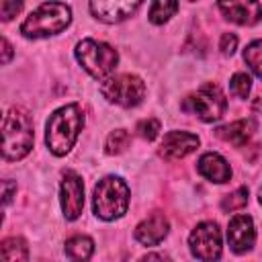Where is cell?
I'll list each match as a JSON object with an SVG mask.
<instances>
[{
    "label": "cell",
    "instance_id": "1",
    "mask_svg": "<svg viewBox=\"0 0 262 262\" xmlns=\"http://www.w3.org/2000/svg\"><path fill=\"white\" fill-rule=\"evenodd\" d=\"M82 125H84V113L80 104L72 102L57 108L49 117L47 131H45V143L49 151L55 156H66L74 147L82 131Z\"/></svg>",
    "mask_w": 262,
    "mask_h": 262
},
{
    "label": "cell",
    "instance_id": "2",
    "mask_svg": "<svg viewBox=\"0 0 262 262\" xmlns=\"http://www.w3.org/2000/svg\"><path fill=\"white\" fill-rule=\"evenodd\" d=\"M33 119L25 108H10L4 115V143L2 154L4 160H20L33 147Z\"/></svg>",
    "mask_w": 262,
    "mask_h": 262
},
{
    "label": "cell",
    "instance_id": "3",
    "mask_svg": "<svg viewBox=\"0 0 262 262\" xmlns=\"http://www.w3.org/2000/svg\"><path fill=\"white\" fill-rule=\"evenodd\" d=\"M72 20V10L63 2H43L20 25V33L27 39H41L61 33Z\"/></svg>",
    "mask_w": 262,
    "mask_h": 262
},
{
    "label": "cell",
    "instance_id": "4",
    "mask_svg": "<svg viewBox=\"0 0 262 262\" xmlns=\"http://www.w3.org/2000/svg\"><path fill=\"white\" fill-rule=\"evenodd\" d=\"M92 207L100 219L113 221L123 217L129 207V186L117 176H104L94 186Z\"/></svg>",
    "mask_w": 262,
    "mask_h": 262
},
{
    "label": "cell",
    "instance_id": "5",
    "mask_svg": "<svg viewBox=\"0 0 262 262\" xmlns=\"http://www.w3.org/2000/svg\"><path fill=\"white\" fill-rule=\"evenodd\" d=\"M76 57L80 66L92 76V78H104L108 76L119 61L117 49L111 45L96 41V39H84L76 45Z\"/></svg>",
    "mask_w": 262,
    "mask_h": 262
},
{
    "label": "cell",
    "instance_id": "6",
    "mask_svg": "<svg viewBox=\"0 0 262 262\" xmlns=\"http://www.w3.org/2000/svg\"><path fill=\"white\" fill-rule=\"evenodd\" d=\"M182 108L186 113L196 115L205 123H213L223 117V113L227 108V98L217 84H205L196 92H192L190 96L184 98Z\"/></svg>",
    "mask_w": 262,
    "mask_h": 262
},
{
    "label": "cell",
    "instance_id": "7",
    "mask_svg": "<svg viewBox=\"0 0 262 262\" xmlns=\"http://www.w3.org/2000/svg\"><path fill=\"white\" fill-rule=\"evenodd\" d=\"M100 92L108 102L131 108V106H137L143 100L145 84L135 74H119V76L108 78L106 82H102Z\"/></svg>",
    "mask_w": 262,
    "mask_h": 262
},
{
    "label": "cell",
    "instance_id": "8",
    "mask_svg": "<svg viewBox=\"0 0 262 262\" xmlns=\"http://www.w3.org/2000/svg\"><path fill=\"white\" fill-rule=\"evenodd\" d=\"M188 246H190V252L194 258L217 260L221 256V231H219L217 223H213V221L199 223L188 237Z\"/></svg>",
    "mask_w": 262,
    "mask_h": 262
},
{
    "label": "cell",
    "instance_id": "9",
    "mask_svg": "<svg viewBox=\"0 0 262 262\" xmlns=\"http://www.w3.org/2000/svg\"><path fill=\"white\" fill-rule=\"evenodd\" d=\"M61 209L68 221L78 219L84 209V182L74 170H66L61 178Z\"/></svg>",
    "mask_w": 262,
    "mask_h": 262
},
{
    "label": "cell",
    "instance_id": "10",
    "mask_svg": "<svg viewBox=\"0 0 262 262\" xmlns=\"http://www.w3.org/2000/svg\"><path fill=\"white\" fill-rule=\"evenodd\" d=\"M219 10L223 16L235 25H256L262 18V6L258 0H219Z\"/></svg>",
    "mask_w": 262,
    "mask_h": 262
},
{
    "label": "cell",
    "instance_id": "11",
    "mask_svg": "<svg viewBox=\"0 0 262 262\" xmlns=\"http://www.w3.org/2000/svg\"><path fill=\"white\" fill-rule=\"evenodd\" d=\"M199 147V137L188 131H168L160 143V156L164 160H182Z\"/></svg>",
    "mask_w": 262,
    "mask_h": 262
},
{
    "label": "cell",
    "instance_id": "12",
    "mask_svg": "<svg viewBox=\"0 0 262 262\" xmlns=\"http://www.w3.org/2000/svg\"><path fill=\"white\" fill-rule=\"evenodd\" d=\"M143 0H90V12L102 23H121L131 16Z\"/></svg>",
    "mask_w": 262,
    "mask_h": 262
},
{
    "label": "cell",
    "instance_id": "13",
    "mask_svg": "<svg viewBox=\"0 0 262 262\" xmlns=\"http://www.w3.org/2000/svg\"><path fill=\"white\" fill-rule=\"evenodd\" d=\"M256 231H254V221L250 215H235L229 219L227 225V242L235 254H244L254 246Z\"/></svg>",
    "mask_w": 262,
    "mask_h": 262
},
{
    "label": "cell",
    "instance_id": "14",
    "mask_svg": "<svg viewBox=\"0 0 262 262\" xmlns=\"http://www.w3.org/2000/svg\"><path fill=\"white\" fill-rule=\"evenodd\" d=\"M168 235V219L164 213H151L135 227V239L143 246H158Z\"/></svg>",
    "mask_w": 262,
    "mask_h": 262
},
{
    "label": "cell",
    "instance_id": "15",
    "mask_svg": "<svg viewBox=\"0 0 262 262\" xmlns=\"http://www.w3.org/2000/svg\"><path fill=\"white\" fill-rule=\"evenodd\" d=\"M196 170L201 176H205L211 182H227L231 176V168L227 164L225 158H221L219 154H203L196 162Z\"/></svg>",
    "mask_w": 262,
    "mask_h": 262
},
{
    "label": "cell",
    "instance_id": "16",
    "mask_svg": "<svg viewBox=\"0 0 262 262\" xmlns=\"http://www.w3.org/2000/svg\"><path fill=\"white\" fill-rule=\"evenodd\" d=\"M254 131H256V121L254 119H239V121H233L229 125L219 127L215 131V135L219 139H223L225 143H231L233 147H244Z\"/></svg>",
    "mask_w": 262,
    "mask_h": 262
},
{
    "label": "cell",
    "instance_id": "17",
    "mask_svg": "<svg viewBox=\"0 0 262 262\" xmlns=\"http://www.w3.org/2000/svg\"><path fill=\"white\" fill-rule=\"evenodd\" d=\"M66 256L72 258V260H88L92 256V250H94V244L90 237L86 235H74L66 242Z\"/></svg>",
    "mask_w": 262,
    "mask_h": 262
},
{
    "label": "cell",
    "instance_id": "18",
    "mask_svg": "<svg viewBox=\"0 0 262 262\" xmlns=\"http://www.w3.org/2000/svg\"><path fill=\"white\" fill-rule=\"evenodd\" d=\"M2 260L16 262V260H29V250L23 237H6L2 242Z\"/></svg>",
    "mask_w": 262,
    "mask_h": 262
},
{
    "label": "cell",
    "instance_id": "19",
    "mask_svg": "<svg viewBox=\"0 0 262 262\" xmlns=\"http://www.w3.org/2000/svg\"><path fill=\"white\" fill-rule=\"evenodd\" d=\"M176 10H178V0H154L147 16L154 25H164L176 14Z\"/></svg>",
    "mask_w": 262,
    "mask_h": 262
},
{
    "label": "cell",
    "instance_id": "20",
    "mask_svg": "<svg viewBox=\"0 0 262 262\" xmlns=\"http://www.w3.org/2000/svg\"><path fill=\"white\" fill-rule=\"evenodd\" d=\"M244 61L250 66V70L262 78V39L250 43L246 49H244Z\"/></svg>",
    "mask_w": 262,
    "mask_h": 262
},
{
    "label": "cell",
    "instance_id": "21",
    "mask_svg": "<svg viewBox=\"0 0 262 262\" xmlns=\"http://www.w3.org/2000/svg\"><path fill=\"white\" fill-rule=\"evenodd\" d=\"M129 141H131V137H129V133H127L125 129H115V131L106 137V145H104V149H106V154L117 156V154H121V151L127 149Z\"/></svg>",
    "mask_w": 262,
    "mask_h": 262
},
{
    "label": "cell",
    "instance_id": "22",
    "mask_svg": "<svg viewBox=\"0 0 262 262\" xmlns=\"http://www.w3.org/2000/svg\"><path fill=\"white\" fill-rule=\"evenodd\" d=\"M246 203H248V188L246 186H239L233 192H229V194L223 196L221 209L223 211H237V209L246 207Z\"/></svg>",
    "mask_w": 262,
    "mask_h": 262
},
{
    "label": "cell",
    "instance_id": "23",
    "mask_svg": "<svg viewBox=\"0 0 262 262\" xmlns=\"http://www.w3.org/2000/svg\"><path fill=\"white\" fill-rule=\"evenodd\" d=\"M250 88H252V80H250L248 74L237 72V74L231 78V92H233L237 98H248Z\"/></svg>",
    "mask_w": 262,
    "mask_h": 262
},
{
    "label": "cell",
    "instance_id": "24",
    "mask_svg": "<svg viewBox=\"0 0 262 262\" xmlns=\"http://www.w3.org/2000/svg\"><path fill=\"white\" fill-rule=\"evenodd\" d=\"M158 133H160V121H158V119L149 117V119H143V121L137 123V135L143 137L145 141L156 139Z\"/></svg>",
    "mask_w": 262,
    "mask_h": 262
},
{
    "label": "cell",
    "instance_id": "25",
    "mask_svg": "<svg viewBox=\"0 0 262 262\" xmlns=\"http://www.w3.org/2000/svg\"><path fill=\"white\" fill-rule=\"evenodd\" d=\"M23 10V0H4L2 2V20H10Z\"/></svg>",
    "mask_w": 262,
    "mask_h": 262
},
{
    "label": "cell",
    "instance_id": "26",
    "mask_svg": "<svg viewBox=\"0 0 262 262\" xmlns=\"http://www.w3.org/2000/svg\"><path fill=\"white\" fill-rule=\"evenodd\" d=\"M235 47H237V37H235L233 33H223V35H221V43H219L221 53L231 55V53L235 51Z\"/></svg>",
    "mask_w": 262,
    "mask_h": 262
},
{
    "label": "cell",
    "instance_id": "27",
    "mask_svg": "<svg viewBox=\"0 0 262 262\" xmlns=\"http://www.w3.org/2000/svg\"><path fill=\"white\" fill-rule=\"evenodd\" d=\"M2 188H4V205H8V203H10V196H12V188H16V184L4 180V182H2Z\"/></svg>",
    "mask_w": 262,
    "mask_h": 262
},
{
    "label": "cell",
    "instance_id": "28",
    "mask_svg": "<svg viewBox=\"0 0 262 262\" xmlns=\"http://www.w3.org/2000/svg\"><path fill=\"white\" fill-rule=\"evenodd\" d=\"M2 49H4V55H2V63H8L10 55H12V47L8 43V39H2Z\"/></svg>",
    "mask_w": 262,
    "mask_h": 262
},
{
    "label": "cell",
    "instance_id": "29",
    "mask_svg": "<svg viewBox=\"0 0 262 262\" xmlns=\"http://www.w3.org/2000/svg\"><path fill=\"white\" fill-rule=\"evenodd\" d=\"M258 203H260V205H262V188H260V190H258Z\"/></svg>",
    "mask_w": 262,
    "mask_h": 262
},
{
    "label": "cell",
    "instance_id": "30",
    "mask_svg": "<svg viewBox=\"0 0 262 262\" xmlns=\"http://www.w3.org/2000/svg\"><path fill=\"white\" fill-rule=\"evenodd\" d=\"M190 2H192V0H190Z\"/></svg>",
    "mask_w": 262,
    "mask_h": 262
}]
</instances>
